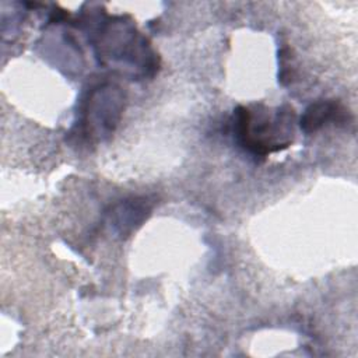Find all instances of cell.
<instances>
[{"mask_svg": "<svg viewBox=\"0 0 358 358\" xmlns=\"http://www.w3.org/2000/svg\"><path fill=\"white\" fill-rule=\"evenodd\" d=\"M345 116V109L334 99L317 101L306 108L301 117V129L305 133H312L327 124L329 122H341Z\"/></svg>", "mask_w": 358, "mask_h": 358, "instance_id": "2", "label": "cell"}, {"mask_svg": "<svg viewBox=\"0 0 358 358\" xmlns=\"http://www.w3.org/2000/svg\"><path fill=\"white\" fill-rule=\"evenodd\" d=\"M294 112L292 109H280L274 116L266 112L255 122L248 108L239 106L235 112V137L236 141L255 155H267L268 152L282 150L289 145L287 138L292 134Z\"/></svg>", "mask_w": 358, "mask_h": 358, "instance_id": "1", "label": "cell"}, {"mask_svg": "<svg viewBox=\"0 0 358 358\" xmlns=\"http://www.w3.org/2000/svg\"><path fill=\"white\" fill-rule=\"evenodd\" d=\"M148 211L150 208L144 203V200L133 199L113 208V213L110 215V222L120 235H126L136 225H140V222L148 215Z\"/></svg>", "mask_w": 358, "mask_h": 358, "instance_id": "3", "label": "cell"}]
</instances>
